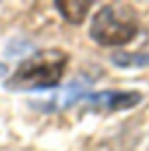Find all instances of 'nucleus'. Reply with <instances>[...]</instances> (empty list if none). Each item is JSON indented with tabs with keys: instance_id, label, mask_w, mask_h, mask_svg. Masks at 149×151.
I'll list each match as a JSON object with an SVG mask.
<instances>
[{
	"instance_id": "obj_4",
	"label": "nucleus",
	"mask_w": 149,
	"mask_h": 151,
	"mask_svg": "<svg viewBox=\"0 0 149 151\" xmlns=\"http://www.w3.org/2000/svg\"><path fill=\"white\" fill-rule=\"evenodd\" d=\"M55 6L59 8V12L63 14V19L68 23L80 25V23H84V19H86V14L90 10L92 2L90 0H86V2H82V0L80 2L78 0H61V2H55Z\"/></svg>"
},
{
	"instance_id": "obj_1",
	"label": "nucleus",
	"mask_w": 149,
	"mask_h": 151,
	"mask_svg": "<svg viewBox=\"0 0 149 151\" xmlns=\"http://www.w3.org/2000/svg\"><path fill=\"white\" fill-rule=\"evenodd\" d=\"M68 53L61 49H43L33 53L6 80V88L14 92L57 86L68 65Z\"/></svg>"
},
{
	"instance_id": "obj_3",
	"label": "nucleus",
	"mask_w": 149,
	"mask_h": 151,
	"mask_svg": "<svg viewBox=\"0 0 149 151\" xmlns=\"http://www.w3.org/2000/svg\"><path fill=\"white\" fill-rule=\"evenodd\" d=\"M96 108H108V110H127L141 102V92L135 90H108V92H96L84 96Z\"/></svg>"
},
{
	"instance_id": "obj_6",
	"label": "nucleus",
	"mask_w": 149,
	"mask_h": 151,
	"mask_svg": "<svg viewBox=\"0 0 149 151\" xmlns=\"http://www.w3.org/2000/svg\"><path fill=\"white\" fill-rule=\"evenodd\" d=\"M6 72H8V68H6L4 63H0V76H4V74H6Z\"/></svg>"
},
{
	"instance_id": "obj_2",
	"label": "nucleus",
	"mask_w": 149,
	"mask_h": 151,
	"mask_svg": "<svg viewBox=\"0 0 149 151\" xmlns=\"http://www.w3.org/2000/svg\"><path fill=\"white\" fill-rule=\"evenodd\" d=\"M139 33V23L129 6L106 4L92 19L90 37L100 45H125Z\"/></svg>"
},
{
	"instance_id": "obj_5",
	"label": "nucleus",
	"mask_w": 149,
	"mask_h": 151,
	"mask_svg": "<svg viewBox=\"0 0 149 151\" xmlns=\"http://www.w3.org/2000/svg\"><path fill=\"white\" fill-rule=\"evenodd\" d=\"M112 61L121 68H141L149 65V53H117Z\"/></svg>"
}]
</instances>
